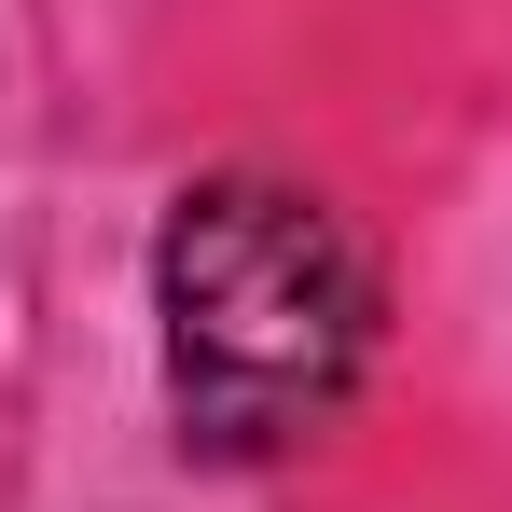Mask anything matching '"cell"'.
<instances>
[{
  "instance_id": "1",
  "label": "cell",
  "mask_w": 512,
  "mask_h": 512,
  "mask_svg": "<svg viewBox=\"0 0 512 512\" xmlns=\"http://www.w3.org/2000/svg\"><path fill=\"white\" fill-rule=\"evenodd\" d=\"M153 360H167L180 457L263 471L305 457L374 374V263L333 194L277 167H208L153 236Z\"/></svg>"
}]
</instances>
